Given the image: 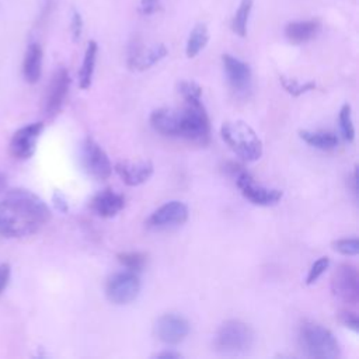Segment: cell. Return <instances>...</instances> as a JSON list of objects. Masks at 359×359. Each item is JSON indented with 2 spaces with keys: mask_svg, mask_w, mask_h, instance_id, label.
<instances>
[{
  "mask_svg": "<svg viewBox=\"0 0 359 359\" xmlns=\"http://www.w3.org/2000/svg\"><path fill=\"white\" fill-rule=\"evenodd\" d=\"M339 126L342 136L346 142L352 143L355 140V126L352 121V109L349 104H344L339 111Z\"/></svg>",
  "mask_w": 359,
  "mask_h": 359,
  "instance_id": "obj_26",
  "label": "cell"
},
{
  "mask_svg": "<svg viewBox=\"0 0 359 359\" xmlns=\"http://www.w3.org/2000/svg\"><path fill=\"white\" fill-rule=\"evenodd\" d=\"M352 184H353V192L356 195L358 194V170H356V167H355L353 174H352Z\"/></svg>",
  "mask_w": 359,
  "mask_h": 359,
  "instance_id": "obj_36",
  "label": "cell"
},
{
  "mask_svg": "<svg viewBox=\"0 0 359 359\" xmlns=\"http://www.w3.org/2000/svg\"><path fill=\"white\" fill-rule=\"evenodd\" d=\"M114 170L126 185L137 187L146 182L151 177L154 167L150 160H142V161L125 160V161L116 163Z\"/></svg>",
  "mask_w": 359,
  "mask_h": 359,
  "instance_id": "obj_16",
  "label": "cell"
},
{
  "mask_svg": "<svg viewBox=\"0 0 359 359\" xmlns=\"http://www.w3.org/2000/svg\"><path fill=\"white\" fill-rule=\"evenodd\" d=\"M331 289L337 299L346 304H358L359 302V275L352 264H339L331 279Z\"/></svg>",
  "mask_w": 359,
  "mask_h": 359,
  "instance_id": "obj_8",
  "label": "cell"
},
{
  "mask_svg": "<svg viewBox=\"0 0 359 359\" xmlns=\"http://www.w3.org/2000/svg\"><path fill=\"white\" fill-rule=\"evenodd\" d=\"M222 62L231 88L237 93L247 91L251 84V67L229 53L222 55Z\"/></svg>",
  "mask_w": 359,
  "mask_h": 359,
  "instance_id": "obj_15",
  "label": "cell"
},
{
  "mask_svg": "<svg viewBox=\"0 0 359 359\" xmlns=\"http://www.w3.org/2000/svg\"><path fill=\"white\" fill-rule=\"evenodd\" d=\"M320 31L318 20H303L292 21L285 27V35L289 42L300 45L311 41Z\"/></svg>",
  "mask_w": 359,
  "mask_h": 359,
  "instance_id": "obj_19",
  "label": "cell"
},
{
  "mask_svg": "<svg viewBox=\"0 0 359 359\" xmlns=\"http://www.w3.org/2000/svg\"><path fill=\"white\" fill-rule=\"evenodd\" d=\"M209 41V32H208V27L205 24H196L187 41V46H185V53L188 57H195L206 45Z\"/></svg>",
  "mask_w": 359,
  "mask_h": 359,
  "instance_id": "obj_23",
  "label": "cell"
},
{
  "mask_svg": "<svg viewBox=\"0 0 359 359\" xmlns=\"http://www.w3.org/2000/svg\"><path fill=\"white\" fill-rule=\"evenodd\" d=\"M328 265H330V258L328 257H320L317 261H314V264L309 269L306 283L307 285L316 283L317 279L325 272V269H328Z\"/></svg>",
  "mask_w": 359,
  "mask_h": 359,
  "instance_id": "obj_28",
  "label": "cell"
},
{
  "mask_svg": "<svg viewBox=\"0 0 359 359\" xmlns=\"http://www.w3.org/2000/svg\"><path fill=\"white\" fill-rule=\"evenodd\" d=\"M42 56H43V52L39 43L34 42L27 48L24 62H22V74H24V79L31 84L36 83L41 77Z\"/></svg>",
  "mask_w": 359,
  "mask_h": 359,
  "instance_id": "obj_20",
  "label": "cell"
},
{
  "mask_svg": "<svg viewBox=\"0 0 359 359\" xmlns=\"http://www.w3.org/2000/svg\"><path fill=\"white\" fill-rule=\"evenodd\" d=\"M168 50L163 43H156L153 46L144 48L143 43L139 41H135L133 45L129 49L128 56V65L133 70H146L164 59L167 56Z\"/></svg>",
  "mask_w": 359,
  "mask_h": 359,
  "instance_id": "obj_14",
  "label": "cell"
},
{
  "mask_svg": "<svg viewBox=\"0 0 359 359\" xmlns=\"http://www.w3.org/2000/svg\"><path fill=\"white\" fill-rule=\"evenodd\" d=\"M50 220L48 205L28 189H11L0 201V236L27 237Z\"/></svg>",
  "mask_w": 359,
  "mask_h": 359,
  "instance_id": "obj_1",
  "label": "cell"
},
{
  "mask_svg": "<svg viewBox=\"0 0 359 359\" xmlns=\"http://www.w3.org/2000/svg\"><path fill=\"white\" fill-rule=\"evenodd\" d=\"M184 108L178 109V137L206 144L210 137V121L201 97H184Z\"/></svg>",
  "mask_w": 359,
  "mask_h": 359,
  "instance_id": "obj_2",
  "label": "cell"
},
{
  "mask_svg": "<svg viewBox=\"0 0 359 359\" xmlns=\"http://www.w3.org/2000/svg\"><path fill=\"white\" fill-rule=\"evenodd\" d=\"M81 32H83V18H81V15L77 11H74L73 17H72V35H73V39L77 41L81 36Z\"/></svg>",
  "mask_w": 359,
  "mask_h": 359,
  "instance_id": "obj_32",
  "label": "cell"
},
{
  "mask_svg": "<svg viewBox=\"0 0 359 359\" xmlns=\"http://www.w3.org/2000/svg\"><path fill=\"white\" fill-rule=\"evenodd\" d=\"M280 83L283 86V88L292 94L293 97H299L307 91H311L316 88V83L314 81H307V83H299L296 79H287L285 76H280Z\"/></svg>",
  "mask_w": 359,
  "mask_h": 359,
  "instance_id": "obj_27",
  "label": "cell"
},
{
  "mask_svg": "<svg viewBox=\"0 0 359 359\" xmlns=\"http://www.w3.org/2000/svg\"><path fill=\"white\" fill-rule=\"evenodd\" d=\"M189 212L184 202L170 201L157 208L147 219L146 224L149 229H167L172 226H181L188 220Z\"/></svg>",
  "mask_w": 359,
  "mask_h": 359,
  "instance_id": "obj_11",
  "label": "cell"
},
{
  "mask_svg": "<svg viewBox=\"0 0 359 359\" xmlns=\"http://www.w3.org/2000/svg\"><path fill=\"white\" fill-rule=\"evenodd\" d=\"M154 330L161 342L167 345H177L189 334V323L181 314L165 313L157 318Z\"/></svg>",
  "mask_w": 359,
  "mask_h": 359,
  "instance_id": "obj_10",
  "label": "cell"
},
{
  "mask_svg": "<svg viewBox=\"0 0 359 359\" xmlns=\"http://www.w3.org/2000/svg\"><path fill=\"white\" fill-rule=\"evenodd\" d=\"M299 344L310 358L334 359L341 353L339 344L334 334L313 321H304L299 328Z\"/></svg>",
  "mask_w": 359,
  "mask_h": 359,
  "instance_id": "obj_4",
  "label": "cell"
},
{
  "mask_svg": "<svg viewBox=\"0 0 359 359\" xmlns=\"http://www.w3.org/2000/svg\"><path fill=\"white\" fill-rule=\"evenodd\" d=\"M81 163L86 171L95 180L104 181L112 172V164L104 149L91 137H87L81 147Z\"/></svg>",
  "mask_w": 359,
  "mask_h": 359,
  "instance_id": "obj_9",
  "label": "cell"
},
{
  "mask_svg": "<svg viewBox=\"0 0 359 359\" xmlns=\"http://www.w3.org/2000/svg\"><path fill=\"white\" fill-rule=\"evenodd\" d=\"M69 86H70V76L67 69L65 67L56 69L48 84L46 94H45L43 108L48 116L52 118L60 111L66 100V95L69 93Z\"/></svg>",
  "mask_w": 359,
  "mask_h": 359,
  "instance_id": "obj_13",
  "label": "cell"
},
{
  "mask_svg": "<svg viewBox=\"0 0 359 359\" xmlns=\"http://www.w3.org/2000/svg\"><path fill=\"white\" fill-rule=\"evenodd\" d=\"M6 187H7V178L4 174L0 172V192H3L6 189Z\"/></svg>",
  "mask_w": 359,
  "mask_h": 359,
  "instance_id": "obj_37",
  "label": "cell"
},
{
  "mask_svg": "<svg viewBox=\"0 0 359 359\" xmlns=\"http://www.w3.org/2000/svg\"><path fill=\"white\" fill-rule=\"evenodd\" d=\"M254 344L252 328L241 320H227L216 331L213 346L217 352L237 355L247 352Z\"/></svg>",
  "mask_w": 359,
  "mask_h": 359,
  "instance_id": "obj_5",
  "label": "cell"
},
{
  "mask_svg": "<svg viewBox=\"0 0 359 359\" xmlns=\"http://www.w3.org/2000/svg\"><path fill=\"white\" fill-rule=\"evenodd\" d=\"M236 184L241 195L251 203L258 206H271L280 201L282 191L276 188H268L257 182L255 178L245 170L240 168L236 172Z\"/></svg>",
  "mask_w": 359,
  "mask_h": 359,
  "instance_id": "obj_6",
  "label": "cell"
},
{
  "mask_svg": "<svg viewBox=\"0 0 359 359\" xmlns=\"http://www.w3.org/2000/svg\"><path fill=\"white\" fill-rule=\"evenodd\" d=\"M300 137L310 146L320 150H331L338 146V136L325 130H300Z\"/></svg>",
  "mask_w": 359,
  "mask_h": 359,
  "instance_id": "obj_22",
  "label": "cell"
},
{
  "mask_svg": "<svg viewBox=\"0 0 359 359\" xmlns=\"http://www.w3.org/2000/svg\"><path fill=\"white\" fill-rule=\"evenodd\" d=\"M150 125L157 133L163 136L178 137V109H154L150 115Z\"/></svg>",
  "mask_w": 359,
  "mask_h": 359,
  "instance_id": "obj_18",
  "label": "cell"
},
{
  "mask_svg": "<svg viewBox=\"0 0 359 359\" xmlns=\"http://www.w3.org/2000/svg\"><path fill=\"white\" fill-rule=\"evenodd\" d=\"M10 265L8 264H0V294L4 292V289L7 287L8 285V280H10Z\"/></svg>",
  "mask_w": 359,
  "mask_h": 359,
  "instance_id": "obj_33",
  "label": "cell"
},
{
  "mask_svg": "<svg viewBox=\"0 0 359 359\" xmlns=\"http://www.w3.org/2000/svg\"><path fill=\"white\" fill-rule=\"evenodd\" d=\"M116 258L125 268H128L129 271H133V272H140L147 262V255L140 251L119 252L116 255Z\"/></svg>",
  "mask_w": 359,
  "mask_h": 359,
  "instance_id": "obj_25",
  "label": "cell"
},
{
  "mask_svg": "<svg viewBox=\"0 0 359 359\" xmlns=\"http://www.w3.org/2000/svg\"><path fill=\"white\" fill-rule=\"evenodd\" d=\"M97 52H98V45L95 41H88L83 63L79 72V86L81 90H87L91 86L93 81V74L95 69V60H97Z\"/></svg>",
  "mask_w": 359,
  "mask_h": 359,
  "instance_id": "obj_21",
  "label": "cell"
},
{
  "mask_svg": "<svg viewBox=\"0 0 359 359\" xmlns=\"http://www.w3.org/2000/svg\"><path fill=\"white\" fill-rule=\"evenodd\" d=\"M161 7L160 0H140V11L144 15H151L157 13Z\"/></svg>",
  "mask_w": 359,
  "mask_h": 359,
  "instance_id": "obj_31",
  "label": "cell"
},
{
  "mask_svg": "<svg viewBox=\"0 0 359 359\" xmlns=\"http://www.w3.org/2000/svg\"><path fill=\"white\" fill-rule=\"evenodd\" d=\"M156 358H181V353L174 351H164V352L156 353Z\"/></svg>",
  "mask_w": 359,
  "mask_h": 359,
  "instance_id": "obj_35",
  "label": "cell"
},
{
  "mask_svg": "<svg viewBox=\"0 0 359 359\" xmlns=\"http://www.w3.org/2000/svg\"><path fill=\"white\" fill-rule=\"evenodd\" d=\"M90 206L93 212L101 217H114L123 209L125 196L115 192L111 188H107L94 195V198L90 202Z\"/></svg>",
  "mask_w": 359,
  "mask_h": 359,
  "instance_id": "obj_17",
  "label": "cell"
},
{
  "mask_svg": "<svg viewBox=\"0 0 359 359\" xmlns=\"http://www.w3.org/2000/svg\"><path fill=\"white\" fill-rule=\"evenodd\" d=\"M140 292V279L133 271L114 273L105 286V294L114 304L122 306L133 302Z\"/></svg>",
  "mask_w": 359,
  "mask_h": 359,
  "instance_id": "obj_7",
  "label": "cell"
},
{
  "mask_svg": "<svg viewBox=\"0 0 359 359\" xmlns=\"http://www.w3.org/2000/svg\"><path fill=\"white\" fill-rule=\"evenodd\" d=\"M334 250L342 255H356L359 252V241L356 237L352 238H339L334 241Z\"/></svg>",
  "mask_w": 359,
  "mask_h": 359,
  "instance_id": "obj_29",
  "label": "cell"
},
{
  "mask_svg": "<svg viewBox=\"0 0 359 359\" xmlns=\"http://www.w3.org/2000/svg\"><path fill=\"white\" fill-rule=\"evenodd\" d=\"M55 205H56L57 209L62 210V212H66V210H67V203L65 202V198H63L62 195H59V194L55 195Z\"/></svg>",
  "mask_w": 359,
  "mask_h": 359,
  "instance_id": "obj_34",
  "label": "cell"
},
{
  "mask_svg": "<svg viewBox=\"0 0 359 359\" xmlns=\"http://www.w3.org/2000/svg\"><path fill=\"white\" fill-rule=\"evenodd\" d=\"M338 316H339V321H341L345 327H348V328L352 330L353 332H358V330H359V320H358L356 313L348 311V310H342V311H339Z\"/></svg>",
  "mask_w": 359,
  "mask_h": 359,
  "instance_id": "obj_30",
  "label": "cell"
},
{
  "mask_svg": "<svg viewBox=\"0 0 359 359\" xmlns=\"http://www.w3.org/2000/svg\"><path fill=\"white\" fill-rule=\"evenodd\" d=\"M42 130H43L42 122H34L20 128L10 140V146H8L10 154L18 160L29 158L36 149V142Z\"/></svg>",
  "mask_w": 359,
  "mask_h": 359,
  "instance_id": "obj_12",
  "label": "cell"
},
{
  "mask_svg": "<svg viewBox=\"0 0 359 359\" xmlns=\"http://www.w3.org/2000/svg\"><path fill=\"white\" fill-rule=\"evenodd\" d=\"M252 8V0H241L238 4V8L236 10L233 18H231V31L244 38L247 35V24Z\"/></svg>",
  "mask_w": 359,
  "mask_h": 359,
  "instance_id": "obj_24",
  "label": "cell"
},
{
  "mask_svg": "<svg viewBox=\"0 0 359 359\" xmlns=\"http://www.w3.org/2000/svg\"><path fill=\"white\" fill-rule=\"evenodd\" d=\"M224 143L244 161H257L262 156V142L255 130L243 121H227L220 128Z\"/></svg>",
  "mask_w": 359,
  "mask_h": 359,
  "instance_id": "obj_3",
  "label": "cell"
}]
</instances>
